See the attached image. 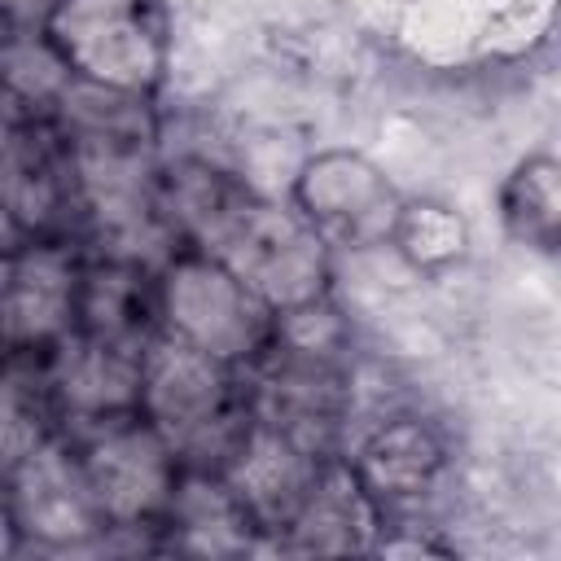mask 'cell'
<instances>
[{
  "label": "cell",
  "instance_id": "17",
  "mask_svg": "<svg viewBox=\"0 0 561 561\" xmlns=\"http://www.w3.org/2000/svg\"><path fill=\"white\" fill-rule=\"evenodd\" d=\"M70 66L61 61V53L44 39L39 26H18L9 35V44L0 48V88L22 101L31 114H44L53 110V101L61 96V88L70 83Z\"/></svg>",
  "mask_w": 561,
  "mask_h": 561
},
{
  "label": "cell",
  "instance_id": "11",
  "mask_svg": "<svg viewBox=\"0 0 561 561\" xmlns=\"http://www.w3.org/2000/svg\"><path fill=\"white\" fill-rule=\"evenodd\" d=\"M320 460L324 456L307 451L276 425L250 416V425L241 430V438L232 443V451L219 460L215 473L228 482V491L241 500V508L263 535H280L298 513Z\"/></svg>",
  "mask_w": 561,
  "mask_h": 561
},
{
  "label": "cell",
  "instance_id": "6",
  "mask_svg": "<svg viewBox=\"0 0 561 561\" xmlns=\"http://www.w3.org/2000/svg\"><path fill=\"white\" fill-rule=\"evenodd\" d=\"M83 465L88 491L110 530H158L167 500L180 482V460L167 438L140 416H110L66 434Z\"/></svg>",
  "mask_w": 561,
  "mask_h": 561
},
{
  "label": "cell",
  "instance_id": "18",
  "mask_svg": "<svg viewBox=\"0 0 561 561\" xmlns=\"http://www.w3.org/2000/svg\"><path fill=\"white\" fill-rule=\"evenodd\" d=\"M504 224L517 241L552 250L557 237V162L552 158H526L513 180L504 184Z\"/></svg>",
  "mask_w": 561,
  "mask_h": 561
},
{
  "label": "cell",
  "instance_id": "7",
  "mask_svg": "<svg viewBox=\"0 0 561 561\" xmlns=\"http://www.w3.org/2000/svg\"><path fill=\"white\" fill-rule=\"evenodd\" d=\"M83 245L26 237L0 267V355L39 359L79 324Z\"/></svg>",
  "mask_w": 561,
  "mask_h": 561
},
{
  "label": "cell",
  "instance_id": "8",
  "mask_svg": "<svg viewBox=\"0 0 561 561\" xmlns=\"http://www.w3.org/2000/svg\"><path fill=\"white\" fill-rule=\"evenodd\" d=\"M9 504L22 548H96L110 526L88 491L75 443L53 430L35 451H26L9 473Z\"/></svg>",
  "mask_w": 561,
  "mask_h": 561
},
{
  "label": "cell",
  "instance_id": "5",
  "mask_svg": "<svg viewBox=\"0 0 561 561\" xmlns=\"http://www.w3.org/2000/svg\"><path fill=\"white\" fill-rule=\"evenodd\" d=\"M351 351H307L267 342L245 368L250 416L276 425L316 456H342V430L351 421Z\"/></svg>",
  "mask_w": 561,
  "mask_h": 561
},
{
  "label": "cell",
  "instance_id": "15",
  "mask_svg": "<svg viewBox=\"0 0 561 561\" xmlns=\"http://www.w3.org/2000/svg\"><path fill=\"white\" fill-rule=\"evenodd\" d=\"M101 337H123V342H145L158 329V307H153V272L83 254V276H79V324Z\"/></svg>",
  "mask_w": 561,
  "mask_h": 561
},
{
  "label": "cell",
  "instance_id": "20",
  "mask_svg": "<svg viewBox=\"0 0 561 561\" xmlns=\"http://www.w3.org/2000/svg\"><path fill=\"white\" fill-rule=\"evenodd\" d=\"M22 241H26V232L18 228V219H13V215L4 210V202H0V267L9 263V254H13Z\"/></svg>",
  "mask_w": 561,
  "mask_h": 561
},
{
  "label": "cell",
  "instance_id": "4",
  "mask_svg": "<svg viewBox=\"0 0 561 561\" xmlns=\"http://www.w3.org/2000/svg\"><path fill=\"white\" fill-rule=\"evenodd\" d=\"M153 307L162 333L241 373L267 351L276 333V311L259 294H250L224 263L188 245L175 250V259L153 276Z\"/></svg>",
  "mask_w": 561,
  "mask_h": 561
},
{
  "label": "cell",
  "instance_id": "10",
  "mask_svg": "<svg viewBox=\"0 0 561 561\" xmlns=\"http://www.w3.org/2000/svg\"><path fill=\"white\" fill-rule=\"evenodd\" d=\"M140 351L145 342L101 337L88 329H70L57 346L39 355V377L53 403L57 425H96L110 416H127L140 403Z\"/></svg>",
  "mask_w": 561,
  "mask_h": 561
},
{
  "label": "cell",
  "instance_id": "13",
  "mask_svg": "<svg viewBox=\"0 0 561 561\" xmlns=\"http://www.w3.org/2000/svg\"><path fill=\"white\" fill-rule=\"evenodd\" d=\"M346 465L386 513V508L421 504L438 486L447 469V447L421 416H381L355 443Z\"/></svg>",
  "mask_w": 561,
  "mask_h": 561
},
{
  "label": "cell",
  "instance_id": "9",
  "mask_svg": "<svg viewBox=\"0 0 561 561\" xmlns=\"http://www.w3.org/2000/svg\"><path fill=\"white\" fill-rule=\"evenodd\" d=\"M289 206L320 232L329 250H368L394 237L403 197L368 158L337 149L302 162Z\"/></svg>",
  "mask_w": 561,
  "mask_h": 561
},
{
  "label": "cell",
  "instance_id": "14",
  "mask_svg": "<svg viewBox=\"0 0 561 561\" xmlns=\"http://www.w3.org/2000/svg\"><path fill=\"white\" fill-rule=\"evenodd\" d=\"M158 530L175 552L193 557H245L263 535L215 469H180Z\"/></svg>",
  "mask_w": 561,
  "mask_h": 561
},
{
  "label": "cell",
  "instance_id": "16",
  "mask_svg": "<svg viewBox=\"0 0 561 561\" xmlns=\"http://www.w3.org/2000/svg\"><path fill=\"white\" fill-rule=\"evenodd\" d=\"M57 430L39 359L0 355V478Z\"/></svg>",
  "mask_w": 561,
  "mask_h": 561
},
{
  "label": "cell",
  "instance_id": "21",
  "mask_svg": "<svg viewBox=\"0 0 561 561\" xmlns=\"http://www.w3.org/2000/svg\"><path fill=\"white\" fill-rule=\"evenodd\" d=\"M13 31H18V26H13V18H9V13H4V4H0V48L9 44V35H13Z\"/></svg>",
  "mask_w": 561,
  "mask_h": 561
},
{
  "label": "cell",
  "instance_id": "2",
  "mask_svg": "<svg viewBox=\"0 0 561 561\" xmlns=\"http://www.w3.org/2000/svg\"><path fill=\"white\" fill-rule=\"evenodd\" d=\"M136 412L167 438L184 469H219V460L250 425L241 368L162 329H153L140 351Z\"/></svg>",
  "mask_w": 561,
  "mask_h": 561
},
{
  "label": "cell",
  "instance_id": "12",
  "mask_svg": "<svg viewBox=\"0 0 561 561\" xmlns=\"http://www.w3.org/2000/svg\"><path fill=\"white\" fill-rule=\"evenodd\" d=\"M381 508L346 465V456H324L298 513L276 535L280 552L294 557H342V552H373L381 535Z\"/></svg>",
  "mask_w": 561,
  "mask_h": 561
},
{
  "label": "cell",
  "instance_id": "19",
  "mask_svg": "<svg viewBox=\"0 0 561 561\" xmlns=\"http://www.w3.org/2000/svg\"><path fill=\"white\" fill-rule=\"evenodd\" d=\"M13 552H22V535H18V522H13L9 482L0 478V557H13Z\"/></svg>",
  "mask_w": 561,
  "mask_h": 561
},
{
  "label": "cell",
  "instance_id": "1",
  "mask_svg": "<svg viewBox=\"0 0 561 561\" xmlns=\"http://www.w3.org/2000/svg\"><path fill=\"white\" fill-rule=\"evenodd\" d=\"M158 210L180 245L224 263L276 316L329 298L333 289V250L320 232L289 202L254 193L206 158L158 171Z\"/></svg>",
  "mask_w": 561,
  "mask_h": 561
},
{
  "label": "cell",
  "instance_id": "3",
  "mask_svg": "<svg viewBox=\"0 0 561 561\" xmlns=\"http://www.w3.org/2000/svg\"><path fill=\"white\" fill-rule=\"evenodd\" d=\"M44 39L75 79L153 96L171 66V26L162 0H53Z\"/></svg>",
  "mask_w": 561,
  "mask_h": 561
}]
</instances>
